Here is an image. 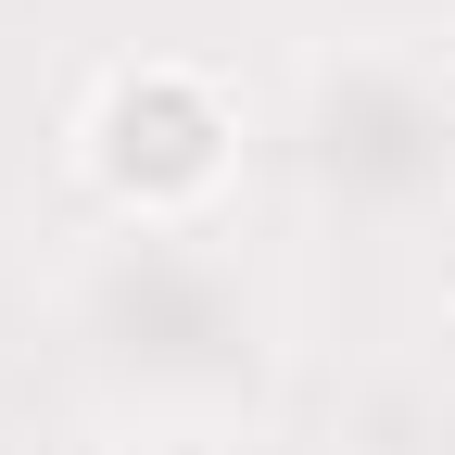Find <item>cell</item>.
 Here are the masks:
<instances>
[{
  "instance_id": "1",
  "label": "cell",
  "mask_w": 455,
  "mask_h": 455,
  "mask_svg": "<svg viewBox=\"0 0 455 455\" xmlns=\"http://www.w3.org/2000/svg\"><path fill=\"white\" fill-rule=\"evenodd\" d=\"M228 140H241V127H228V101H215L190 64H127V76H101L89 127H76L89 178H101L114 203H140V215H190V203H215Z\"/></svg>"
}]
</instances>
